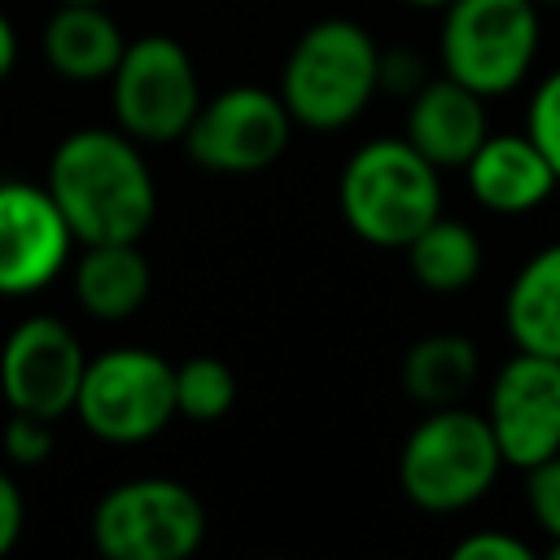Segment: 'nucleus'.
<instances>
[{
	"label": "nucleus",
	"mask_w": 560,
	"mask_h": 560,
	"mask_svg": "<svg viewBox=\"0 0 560 560\" xmlns=\"http://www.w3.org/2000/svg\"><path fill=\"white\" fill-rule=\"evenodd\" d=\"M44 188L79 245L140 241L158 214V188L140 140L118 127L70 131L48 158Z\"/></svg>",
	"instance_id": "nucleus-1"
},
{
	"label": "nucleus",
	"mask_w": 560,
	"mask_h": 560,
	"mask_svg": "<svg viewBox=\"0 0 560 560\" xmlns=\"http://www.w3.org/2000/svg\"><path fill=\"white\" fill-rule=\"evenodd\" d=\"M280 101L298 127L341 131L381 92V48L354 18L311 22L280 70Z\"/></svg>",
	"instance_id": "nucleus-2"
},
{
	"label": "nucleus",
	"mask_w": 560,
	"mask_h": 560,
	"mask_svg": "<svg viewBox=\"0 0 560 560\" xmlns=\"http://www.w3.org/2000/svg\"><path fill=\"white\" fill-rule=\"evenodd\" d=\"M337 206L359 241L402 249L433 214H442V179L402 136H376L346 158Z\"/></svg>",
	"instance_id": "nucleus-3"
},
{
	"label": "nucleus",
	"mask_w": 560,
	"mask_h": 560,
	"mask_svg": "<svg viewBox=\"0 0 560 560\" xmlns=\"http://www.w3.org/2000/svg\"><path fill=\"white\" fill-rule=\"evenodd\" d=\"M499 468L503 455L486 411H468L459 402L429 407V416L407 433L398 451V486L407 503L433 516H451L481 503Z\"/></svg>",
	"instance_id": "nucleus-4"
},
{
	"label": "nucleus",
	"mask_w": 560,
	"mask_h": 560,
	"mask_svg": "<svg viewBox=\"0 0 560 560\" xmlns=\"http://www.w3.org/2000/svg\"><path fill=\"white\" fill-rule=\"evenodd\" d=\"M538 31L534 0H451L438 35L442 74L486 101L503 96L534 70Z\"/></svg>",
	"instance_id": "nucleus-5"
},
{
	"label": "nucleus",
	"mask_w": 560,
	"mask_h": 560,
	"mask_svg": "<svg viewBox=\"0 0 560 560\" xmlns=\"http://www.w3.org/2000/svg\"><path fill=\"white\" fill-rule=\"evenodd\" d=\"M79 424L109 446H140L175 416V363L144 346H114L83 363L74 407Z\"/></svg>",
	"instance_id": "nucleus-6"
},
{
	"label": "nucleus",
	"mask_w": 560,
	"mask_h": 560,
	"mask_svg": "<svg viewBox=\"0 0 560 560\" xmlns=\"http://www.w3.org/2000/svg\"><path fill=\"white\" fill-rule=\"evenodd\" d=\"M201 538L206 508L175 477H127L92 508V542L105 560H188Z\"/></svg>",
	"instance_id": "nucleus-7"
},
{
	"label": "nucleus",
	"mask_w": 560,
	"mask_h": 560,
	"mask_svg": "<svg viewBox=\"0 0 560 560\" xmlns=\"http://www.w3.org/2000/svg\"><path fill=\"white\" fill-rule=\"evenodd\" d=\"M105 83L118 131H127L140 144L179 140L201 105V83L188 48L175 35H158V31L127 39Z\"/></svg>",
	"instance_id": "nucleus-8"
},
{
	"label": "nucleus",
	"mask_w": 560,
	"mask_h": 560,
	"mask_svg": "<svg viewBox=\"0 0 560 560\" xmlns=\"http://www.w3.org/2000/svg\"><path fill=\"white\" fill-rule=\"evenodd\" d=\"M289 136H293V118L280 92L236 83L201 101L179 140L201 171L254 175V171H267L289 149Z\"/></svg>",
	"instance_id": "nucleus-9"
},
{
	"label": "nucleus",
	"mask_w": 560,
	"mask_h": 560,
	"mask_svg": "<svg viewBox=\"0 0 560 560\" xmlns=\"http://www.w3.org/2000/svg\"><path fill=\"white\" fill-rule=\"evenodd\" d=\"M486 420L508 468H534L560 451V359L516 350L490 385Z\"/></svg>",
	"instance_id": "nucleus-10"
},
{
	"label": "nucleus",
	"mask_w": 560,
	"mask_h": 560,
	"mask_svg": "<svg viewBox=\"0 0 560 560\" xmlns=\"http://www.w3.org/2000/svg\"><path fill=\"white\" fill-rule=\"evenodd\" d=\"M83 363L88 354L70 332V324L52 315H31L13 324L0 346V394L9 411L57 420L74 407Z\"/></svg>",
	"instance_id": "nucleus-11"
},
{
	"label": "nucleus",
	"mask_w": 560,
	"mask_h": 560,
	"mask_svg": "<svg viewBox=\"0 0 560 560\" xmlns=\"http://www.w3.org/2000/svg\"><path fill=\"white\" fill-rule=\"evenodd\" d=\"M74 245L79 241L44 184H0V298H31L48 289Z\"/></svg>",
	"instance_id": "nucleus-12"
},
{
	"label": "nucleus",
	"mask_w": 560,
	"mask_h": 560,
	"mask_svg": "<svg viewBox=\"0 0 560 560\" xmlns=\"http://www.w3.org/2000/svg\"><path fill=\"white\" fill-rule=\"evenodd\" d=\"M486 96L468 92L464 83L455 79H424L416 92H411V105H407V131L402 140L429 158L438 171H451V166H464L477 144L486 140Z\"/></svg>",
	"instance_id": "nucleus-13"
},
{
	"label": "nucleus",
	"mask_w": 560,
	"mask_h": 560,
	"mask_svg": "<svg viewBox=\"0 0 560 560\" xmlns=\"http://www.w3.org/2000/svg\"><path fill=\"white\" fill-rule=\"evenodd\" d=\"M459 171L468 179V192L490 214H525L542 206L560 184L551 162L534 149L525 131H486V140Z\"/></svg>",
	"instance_id": "nucleus-14"
},
{
	"label": "nucleus",
	"mask_w": 560,
	"mask_h": 560,
	"mask_svg": "<svg viewBox=\"0 0 560 560\" xmlns=\"http://www.w3.org/2000/svg\"><path fill=\"white\" fill-rule=\"evenodd\" d=\"M44 61L70 83H101L114 74L127 39L105 4H57L44 22Z\"/></svg>",
	"instance_id": "nucleus-15"
},
{
	"label": "nucleus",
	"mask_w": 560,
	"mask_h": 560,
	"mask_svg": "<svg viewBox=\"0 0 560 560\" xmlns=\"http://www.w3.org/2000/svg\"><path fill=\"white\" fill-rule=\"evenodd\" d=\"M149 284L153 271L140 254V241L83 245V258L74 262V302L101 324L131 319L149 302Z\"/></svg>",
	"instance_id": "nucleus-16"
},
{
	"label": "nucleus",
	"mask_w": 560,
	"mask_h": 560,
	"mask_svg": "<svg viewBox=\"0 0 560 560\" xmlns=\"http://www.w3.org/2000/svg\"><path fill=\"white\" fill-rule=\"evenodd\" d=\"M503 328L516 350L560 359V241L542 245L508 284Z\"/></svg>",
	"instance_id": "nucleus-17"
},
{
	"label": "nucleus",
	"mask_w": 560,
	"mask_h": 560,
	"mask_svg": "<svg viewBox=\"0 0 560 560\" xmlns=\"http://www.w3.org/2000/svg\"><path fill=\"white\" fill-rule=\"evenodd\" d=\"M477 381V346L464 332H429L402 354V389L420 407H451Z\"/></svg>",
	"instance_id": "nucleus-18"
},
{
	"label": "nucleus",
	"mask_w": 560,
	"mask_h": 560,
	"mask_svg": "<svg viewBox=\"0 0 560 560\" xmlns=\"http://www.w3.org/2000/svg\"><path fill=\"white\" fill-rule=\"evenodd\" d=\"M402 249L416 284L429 293H459L481 271V241L464 219L433 214Z\"/></svg>",
	"instance_id": "nucleus-19"
},
{
	"label": "nucleus",
	"mask_w": 560,
	"mask_h": 560,
	"mask_svg": "<svg viewBox=\"0 0 560 560\" xmlns=\"http://www.w3.org/2000/svg\"><path fill=\"white\" fill-rule=\"evenodd\" d=\"M236 402V372L214 354H192L175 363V416L210 424Z\"/></svg>",
	"instance_id": "nucleus-20"
},
{
	"label": "nucleus",
	"mask_w": 560,
	"mask_h": 560,
	"mask_svg": "<svg viewBox=\"0 0 560 560\" xmlns=\"http://www.w3.org/2000/svg\"><path fill=\"white\" fill-rule=\"evenodd\" d=\"M525 136L534 140V149L551 162L560 179V66L534 88L529 109H525Z\"/></svg>",
	"instance_id": "nucleus-21"
},
{
	"label": "nucleus",
	"mask_w": 560,
	"mask_h": 560,
	"mask_svg": "<svg viewBox=\"0 0 560 560\" xmlns=\"http://www.w3.org/2000/svg\"><path fill=\"white\" fill-rule=\"evenodd\" d=\"M57 446V433H52V420L44 416H31V411H9L4 429H0V451L9 464L18 468H39Z\"/></svg>",
	"instance_id": "nucleus-22"
},
{
	"label": "nucleus",
	"mask_w": 560,
	"mask_h": 560,
	"mask_svg": "<svg viewBox=\"0 0 560 560\" xmlns=\"http://www.w3.org/2000/svg\"><path fill=\"white\" fill-rule=\"evenodd\" d=\"M525 499L547 538H560V451L525 468Z\"/></svg>",
	"instance_id": "nucleus-23"
},
{
	"label": "nucleus",
	"mask_w": 560,
	"mask_h": 560,
	"mask_svg": "<svg viewBox=\"0 0 560 560\" xmlns=\"http://www.w3.org/2000/svg\"><path fill=\"white\" fill-rule=\"evenodd\" d=\"M451 556L455 560H534V547L503 529H477V534H464Z\"/></svg>",
	"instance_id": "nucleus-24"
},
{
	"label": "nucleus",
	"mask_w": 560,
	"mask_h": 560,
	"mask_svg": "<svg viewBox=\"0 0 560 560\" xmlns=\"http://www.w3.org/2000/svg\"><path fill=\"white\" fill-rule=\"evenodd\" d=\"M22 525H26V503H22V490L18 481L0 468V560L18 547L22 538Z\"/></svg>",
	"instance_id": "nucleus-25"
},
{
	"label": "nucleus",
	"mask_w": 560,
	"mask_h": 560,
	"mask_svg": "<svg viewBox=\"0 0 560 560\" xmlns=\"http://www.w3.org/2000/svg\"><path fill=\"white\" fill-rule=\"evenodd\" d=\"M420 61L416 52H381V88H420Z\"/></svg>",
	"instance_id": "nucleus-26"
},
{
	"label": "nucleus",
	"mask_w": 560,
	"mask_h": 560,
	"mask_svg": "<svg viewBox=\"0 0 560 560\" xmlns=\"http://www.w3.org/2000/svg\"><path fill=\"white\" fill-rule=\"evenodd\" d=\"M13 61H18V31H13V22L0 13V83L9 79Z\"/></svg>",
	"instance_id": "nucleus-27"
},
{
	"label": "nucleus",
	"mask_w": 560,
	"mask_h": 560,
	"mask_svg": "<svg viewBox=\"0 0 560 560\" xmlns=\"http://www.w3.org/2000/svg\"><path fill=\"white\" fill-rule=\"evenodd\" d=\"M402 4H411V9H442V4H451V0H402Z\"/></svg>",
	"instance_id": "nucleus-28"
},
{
	"label": "nucleus",
	"mask_w": 560,
	"mask_h": 560,
	"mask_svg": "<svg viewBox=\"0 0 560 560\" xmlns=\"http://www.w3.org/2000/svg\"><path fill=\"white\" fill-rule=\"evenodd\" d=\"M547 556H551V560H560V538H551V547H547Z\"/></svg>",
	"instance_id": "nucleus-29"
},
{
	"label": "nucleus",
	"mask_w": 560,
	"mask_h": 560,
	"mask_svg": "<svg viewBox=\"0 0 560 560\" xmlns=\"http://www.w3.org/2000/svg\"><path fill=\"white\" fill-rule=\"evenodd\" d=\"M57 4H109V0H57Z\"/></svg>",
	"instance_id": "nucleus-30"
},
{
	"label": "nucleus",
	"mask_w": 560,
	"mask_h": 560,
	"mask_svg": "<svg viewBox=\"0 0 560 560\" xmlns=\"http://www.w3.org/2000/svg\"><path fill=\"white\" fill-rule=\"evenodd\" d=\"M538 9H560V0H534Z\"/></svg>",
	"instance_id": "nucleus-31"
}]
</instances>
